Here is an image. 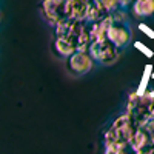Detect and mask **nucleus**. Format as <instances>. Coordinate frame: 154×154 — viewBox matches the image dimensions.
I'll list each match as a JSON object with an SVG mask.
<instances>
[{"instance_id": "9", "label": "nucleus", "mask_w": 154, "mask_h": 154, "mask_svg": "<svg viewBox=\"0 0 154 154\" xmlns=\"http://www.w3.org/2000/svg\"><path fill=\"white\" fill-rule=\"evenodd\" d=\"M86 6H88V0H69V8H68L69 19L85 20Z\"/></svg>"}, {"instance_id": "3", "label": "nucleus", "mask_w": 154, "mask_h": 154, "mask_svg": "<svg viewBox=\"0 0 154 154\" xmlns=\"http://www.w3.org/2000/svg\"><path fill=\"white\" fill-rule=\"evenodd\" d=\"M130 146L137 154H154V119L137 125Z\"/></svg>"}, {"instance_id": "5", "label": "nucleus", "mask_w": 154, "mask_h": 154, "mask_svg": "<svg viewBox=\"0 0 154 154\" xmlns=\"http://www.w3.org/2000/svg\"><path fill=\"white\" fill-rule=\"evenodd\" d=\"M69 0H42V14L53 26L69 19Z\"/></svg>"}, {"instance_id": "13", "label": "nucleus", "mask_w": 154, "mask_h": 154, "mask_svg": "<svg viewBox=\"0 0 154 154\" xmlns=\"http://www.w3.org/2000/svg\"><path fill=\"white\" fill-rule=\"evenodd\" d=\"M119 2H120V8L128 9V8H131V5H133L134 0H119Z\"/></svg>"}, {"instance_id": "10", "label": "nucleus", "mask_w": 154, "mask_h": 154, "mask_svg": "<svg viewBox=\"0 0 154 154\" xmlns=\"http://www.w3.org/2000/svg\"><path fill=\"white\" fill-rule=\"evenodd\" d=\"M54 48L57 51V54L62 56V57H69L75 49V45L66 37H56L54 40Z\"/></svg>"}, {"instance_id": "2", "label": "nucleus", "mask_w": 154, "mask_h": 154, "mask_svg": "<svg viewBox=\"0 0 154 154\" xmlns=\"http://www.w3.org/2000/svg\"><path fill=\"white\" fill-rule=\"evenodd\" d=\"M133 120L140 125L154 119V94L151 93H133L128 97L126 111Z\"/></svg>"}, {"instance_id": "1", "label": "nucleus", "mask_w": 154, "mask_h": 154, "mask_svg": "<svg viewBox=\"0 0 154 154\" xmlns=\"http://www.w3.org/2000/svg\"><path fill=\"white\" fill-rule=\"evenodd\" d=\"M136 128H137V123L133 120L130 114L128 112L120 114L103 136L105 151L111 154H125L126 151H130L131 149L130 142Z\"/></svg>"}, {"instance_id": "7", "label": "nucleus", "mask_w": 154, "mask_h": 154, "mask_svg": "<svg viewBox=\"0 0 154 154\" xmlns=\"http://www.w3.org/2000/svg\"><path fill=\"white\" fill-rule=\"evenodd\" d=\"M94 66V59L88 51L77 49L68 57V69L74 75H83Z\"/></svg>"}, {"instance_id": "4", "label": "nucleus", "mask_w": 154, "mask_h": 154, "mask_svg": "<svg viewBox=\"0 0 154 154\" xmlns=\"http://www.w3.org/2000/svg\"><path fill=\"white\" fill-rule=\"evenodd\" d=\"M88 53L91 54L94 62L100 63V65H112V63L119 59L120 49L112 45L108 38H97V40H91L88 48Z\"/></svg>"}, {"instance_id": "11", "label": "nucleus", "mask_w": 154, "mask_h": 154, "mask_svg": "<svg viewBox=\"0 0 154 154\" xmlns=\"http://www.w3.org/2000/svg\"><path fill=\"white\" fill-rule=\"evenodd\" d=\"M108 12H105L102 9L94 0H88V6H86V14H85V20L93 23V22H97L100 19H103Z\"/></svg>"}, {"instance_id": "8", "label": "nucleus", "mask_w": 154, "mask_h": 154, "mask_svg": "<svg viewBox=\"0 0 154 154\" xmlns=\"http://www.w3.org/2000/svg\"><path fill=\"white\" fill-rule=\"evenodd\" d=\"M133 14L137 19H145L154 16V0H134L133 5Z\"/></svg>"}, {"instance_id": "12", "label": "nucleus", "mask_w": 154, "mask_h": 154, "mask_svg": "<svg viewBox=\"0 0 154 154\" xmlns=\"http://www.w3.org/2000/svg\"><path fill=\"white\" fill-rule=\"evenodd\" d=\"M94 2L103 9L105 12H111L114 9H117L120 6V2L119 0H94Z\"/></svg>"}, {"instance_id": "6", "label": "nucleus", "mask_w": 154, "mask_h": 154, "mask_svg": "<svg viewBox=\"0 0 154 154\" xmlns=\"http://www.w3.org/2000/svg\"><path fill=\"white\" fill-rule=\"evenodd\" d=\"M106 38L116 45L119 49L126 48L131 43V28L128 23H122V22H111L109 28L106 31Z\"/></svg>"}]
</instances>
